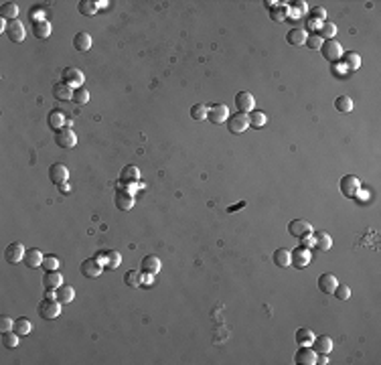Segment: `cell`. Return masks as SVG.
Returning <instances> with one entry per match:
<instances>
[{"label": "cell", "instance_id": "obj_36", "mask_svg": "<svg viewBox=\"0 0 381 365\" xmlns=\"http://www.w3.org/2000/svg\"><path fill=\"white\" fill-rule=\"evenodd\" d=\"M207 114H209L207 103H195V106H191V118L193 120L203 122V120H207Z\"/></svg>", "mask_w": 381, "mask_h": 365}, {"label": "cell", "instance_id": "obj_28", "mask_svg": "<svg viewBox=\"0 0 381 365\" xmlns=\"http://www.w3.org/2000/svg\"><path fill=\"white\" fill-rule=\"evenodd\" d=\"M140 181V171H138V167H134V165H128V167H124L122 171H120V183H138Z\"/></svg>", "mask_w": 381, "mask_h": 365}, {"label": "cell", "instance_id": "obj_35", "mask_svg": "<svg viewBox=\"0 0 381 365\" xmlns=\"http://www.w3.org/2000/svg\"><path fill=\"white\" fill-rule=\"evenodd\" d=\"M77 11L83 17H93L97 13V3H93V0H79V3H77Z\"/></svg>", "mask_w": 381, "mask_h": 365}, {"label": "cell", "instance_id": "obj_13", "mask_svg": "<svg viewBox=\"0 0 381 365\" xmlns=\"http://www.w3.org/2000/svg\"><path fill=\"white\" fill-rule=\"evenodd\" d=\"M235 106H237V112L241 114H249L251 110H256V99L249 91H239L235 95Z\"/></svg>", "mask_w": 381, "mask_h": 365}, {"label": "cell", "instance_id": "obj_43", "mask_svg": "<svg viewBox=\"0 0 381 365\" xmlns=\"http://www.w3.org/2000/svg\"><path fill=\"white\" fill-rule=\"evenodd\" d=\"M73 103H77V106H85V103L89 101V91L85 87H77L73 89Z\"/></svg>", "mask_w": 381, "mask_h": 365}, {"label": "cell", "instance_id": "obj_1", "mask_svg": "<svg viewBox=\"0 0 381 365\" xmlns=\"http://www.w3.org/2000/svg\"><path fill=\"white\" fill-rule=\"evenodd\" d=\"M320 53H322V57H324L326 61L337 63V61H341V57H343L345 51H343V47H341V43H339L337 39H329V41L322 43Z\"/></svg>", "mask_w": 381, "mask_h": 365}, {"label": "cell", "instance_id": "obj_51", "mask_svg": "<svg viewBox=\"0 0 381 365\" xmlns=\"http://www.w3.org/2000/svg\"><path fill=\"white\" fill-rule=\"evenodd\" d=\"M308 246H312V235H308V237H302V239H300V248H308Z\"/></svg>", "mask_w": 381, "mask_h": 365}, {"label": "cell", "instance_id": "obj_5", "mask_svg": "<svg viewBox=\"0 0 381 365\" xmlns=\"http://www.w3.org/2000/svg\"><path fill=\"white\" fill-rule=\"evenodd\" d=\"M227 130H229V134H243L247 128H249V116L247 114H241V112H237V114H233V116H229L227 118Z\"/></svg>", "mask_w": 381, "mask_h": 365}, {"label": "cell", "instance_id": "obj_34", "mask_svg": "<svg viewBox=\"0 0 381 365\" xmlns=\"http://www.w3.org/2000/svg\"><path fill=\"white\" fill-rule=\"evenodd\" d=\"M335 108H337V112L349 114V112L355 108V103H353V99H351L349 95H339V97L335 99Z\"/></svg>", "mask_w": 381, "mask_h": 365}, {"label": "cell", "instance_id": "obj_12", "mask_svg": "<svg viewBox=\"0 0 381 365\" xmlns=\"http://www.w3.org/2000/svg\"><path fill=\"white\" fill-rule=\"evenodd\" d=\"M294 363L298 365H316V351L310 345H300L294 355Z\"/></svg>", "mask_w": 381, "mask_h": 365}, {"label": "cell", "instance_id": "obj_25", "mask_svg": "<svg viewBox=\"0 0 381 365\" xmlns=\"http://www.w3.org/2000/svg\"><path fill=\"white\" fill-rule=\"evenodd\" d=\"M312 349L316 353H326L329 355L333 351V339L331 337H326V335H320V337H314L312 341Z\"/></svg>", "mask_w": 381, "mask_h": 365}, {"label": "cell", "instance_id": "obj_50", "mask_svg": "<svg viewBox=\"0 0 381 365\" xmlns=\"http://www.w3.org/2000/svg\"><path fill=\"white\" fill-rule=\"evenodd\" d=\"M15 329V321L11 319V317H7V315H3L0 317V331H13Z\"/></svg>", "mask_w": 381, "mask_h": 365}, {"label": "cell", "instance_id": "obj_14", "mask_svg": "<svg viewBox=\"0 0 381 365\" xmlns=\"http://www.w3.org/2000/svg\"><path fill=\"white\" fill-rule=\"evenodd\" d=\"M308 264H310V252L306 248H298V250L290 252V266L304 270Z\"/></svg>", "mask_w": 381, "mask_h": 365}, {"label": "cell", "instance_id": "obj_23", "mask_svg": "<svg viewBox=\"0 0 381 365\" xmlns=\"http://www.w3.org/2000/svg\"><path fill=\"white\" fill-rule=\"evenodd\" d=\"M43 260H45V256L41 254V250L31 248V250H27L23 262H25L29 268H39V266H43Z\"/></svg>", "mask_w": 381, "mask_h": 365}, {"label": "cell", "instance_id": "obj_48", "mask_svg": "<svg viewBox=\"0 0 381 365\" xmlns=\"http://www.w3.org/2000/svg\"><path fill=\"white\" fill-rule=\"evenodd\" d=\"M324 19H326V11H324L322 7H314V9L310 11V21H312V23H318V21L324 23Z\"/></svg>", "mask_w": 381, "mask_h": 365}, {"label": "cell", "instance_id": "obj_52", "mask_svg": "<svg viewBox=\"0 0 381 365\" xmlns=\"http://www.w3.org/2000/svg\"><path fill=\"white\" fill-rule=\"evenodd\" d=\"M264 5H266V7L270 9V11H272V9H274V7H278L280 3H276V0H272V3H270V0H264Z\"/></svg>", "mask_w": 381, "mask_h": 365}, {"label": "cell", "instance_id": "obj_26", "mask_svg": "<svg viewBox=\"0 0 381 365\" xmlns=\"http://www.w3.org/2000/svg\"><path fill=\"white\" fill-rule=\"evenodd\" d=\"M51 31H53V27H51V23L45 21V19H37V21L33 23V35H35L37 39H47V37L51 35Z\"/></svg>", "mask_w": 381, "mask_h": 365}, {"label": "cell", "instance_id": "obj_49", "mask_svg": "<svg viewBox=\"0 0 381 365\" xmlns=\"http://www.w3.org/2000/svg\"><path fill=\"white\" fill-rule=\"evenodd\" d=\"M306 3H302V0H296V3H292L290 7H288V15L290 13H294V15H304L306 13Z\"/></svg>", "mask_w": 381, "mask_h": 365}, {"label": "cell", "instance_id": "obj_30", "mask_svg": "<svg viewBox=\"0 0 381 365\" xmlns=\"http://www.w3.org/2000/svg\"><path fill=\"white\" fill-rule=\"evenodd\" d=\"M306 35H308V33H306L304 29H292V31L286 33V41H288L290 45H294V47H300V45H304Z\"/></svg>", "mask_w": 381, "mask_h": 365}, {"label": "cell", "instance_id": "obj_3", "mask_svg": "<svg viewBox=\"0 0 381 365\" xmlns=\"http://www.w3.org/2000/svg\"><path fill=\"white\" fill-rule=\"evenodd\" d=\"M55 144L59 148H63V150H71V148L77 146V134L69 126H65V128L55 132Z\"/></svg>", "mask_w": 381, "mask_h": 365}, {"label": "cell", "instance_id": "obj_4", "mask_svg": "<svg viewBox=\"0 0 381 365\" xmlns=\"http://www.w3.org/2000/svg\"><path fill=\"white\" fill-rule=\"evenodd\" d=\"M61 81L67 83L71 89H77V87H83L85 75H83V71L77 69V67H65L63 73H61Z\"/></svg>", "mask_w": 381, "mask_h": 365}, {"label": "cell", "instance_id": "obj_46", "mask_svg": "<svg viewBox=\"0 0 381 365\" xmlns=\"http://www.w3.org/2000/svg\"><path fill=\"white\" fill-rule=\"evenodd\" d=\"M140 274L136 272V270H130V272H126V276H124V282L128 284V286H132V288H136V286H140Z\"/></svg>", "mask_w": 381, "mask_h": 365}, {"label": "cell", "instance_id": "obj_6", "mask_svg": "<svg viewBox=\"0 0 381 365\" xmlns=\"http://www.w3.org/2000/svg\"><path fill=\"white\" fill-rule=\"evenodd\" d=\"M227 118H229V110L225 103H211L209 106L207 120L211 124H223V122H227Z\"/></svg>", "mask_w": 381, "mask_h": 365}, {"label": "cell", "instance_id": "obj_47", "mask_svg": "<svg viewBox=\"0 0 381 365\" xmlns=\"http://www.w3.org/2000/svg\"><path fill=\"white\" fill-rule=\"evenodd\" d=\"M339 300H349L351 298V288L347 286V284H337V288H335V292H333Z\"/></svg>", "mask_w": 381, "mask_h": 365}, {"label": "cell", "instance_id": "obj_45", "mask_svg": "<svg viewBox=\"0 0 381 365\" xmlns=\"http://www.w3.org/2000/svg\"><path fill=\"white\" fill-rule=\"evenodd\" d=\"M59 266H61V262L55 258V256H45V260H43V268H45V272H51V270H59Z\"/></svg>", "mask_w": 381, "mask_h": 365}, {"label": "cell", "instance_id": "obj_11", "mask_svg": "<svg viewBox=\"0 0 381 365\" xmlns=\"http://www.w3.org/2000/svg\"><path fill=\"white\" fill-rule=\"evenodd\" d=\"M49 179H51L53 185H63V183H67V179H69L67 167H65L63 163L51 165V167H49Z\"/></svg>", "mask_w": 381, "mask_h": 365}, {"label": "cell", "instance_id": "obj_19", "mask_svg": "<svg viewBox=\"0 0 381 365\" xmlns=\"http://www.w3.org/2000/svg\"><path fill=\"white\" fill-rule=\"evenodd\" d=\"M47 124H49V128L51 130H61V128H65V124H67V116L61 112V110H51L49 112V116H47Z\"/></svg>", "mask_w": 381, "mask_h": 365}, {"label": "cell", "instance_id": "obj_9", "mask_svg": "<svg viewBox=\"0 0 381 365\" xmlns=\"http://www.w3.org/2000/svg\"><path fill=\"white\" fill-rule=\"evenodd\" d=\"M288 233L298 237V239H302V237L312 235V225L308 221H304V219H292L288 223Z\"/></svg>", "mask_w": 381, "mask_h": 365}, {"label": "cell", "instance_id": "obj_40", "mask_svg": "<svg viewBox=\"0 0 381 365\" xmlns=\"http://www.w3.org/2000/svg\"><path fill=\"white\" fill-rule=\"evenodd\" d=\"M270 17H272V21H276V23H284L288 19V7H284V5L274 7L270 11Z\"/></svg>", "mask_w": 381, "mask_h": 365}, {"label": "cell", "instance_id": "obj_53", "mask_svg": "<svg viewBox=\"0 0 381 365\" xmlns=\"http://www.w3.org/2000/svg\"><path fill=\"white\" fill-rule=\"evenodd\" d=\"M243 205H245V201H241L239 205H233V207H229V209H227V211L231 213V211H235V209H239V207H243Z\"/></svg>", "mask_w": 381, "mask_h": 365}, {"label": "cell", "instance_id": "obj_7", "mask_svg": "<svg viewBox=\"0 0 381 365\" xmlns=\"http://www.w3.org/2000/svg\"><path fill=\"white\" fill-rule=\"evenodd\" d=\"M359 191H361V181H359L355 175H345V177L341 179V193H343L345 197L353 199V197L359 195Z\"/></svg>", "mask_w": 381, "mask_h": 365}, {"label": "cell", "instance_id": "obj_41", "mask_svg": "<svg viewBox=\"0 0 381 365\" xmlns=\"http://www.w3.org/2000/svg\"><path fill=\"white\" fill-rule=\"evenodd\" d=\"M322 43H324V39H322L318 33H310V35H306V41H304V45H306L308 49H312V51H320Z\"/></svg>", "mask_w": 381, "mask_h": 365}, {"label": "cell", "instance_id": "obj_42", "mask_svg": "<svg viewBox=\"0 0 381 365\" xmlns=\"http://www.w3.org/2000/svg\"><path fill=\"white\" fill-rule=\"evenodd\" d=\"M19 333H15V331H5L3 333V345L7 347V349H15V347H19Z\"/></svg>", "mask_w": 381, "mask_h": 365}, {"label": "cell", "instance_id": "obj_24", "mask_svg": "<svg viewBox=\"0 0 381 365\" xmlns=\"http://www.w3.org/2000/svg\"><path fill=\"white\" fill-rule=\"evenodd\" d=\"M93 41H91V35L89 33H77L73 37V47L79 51V53H87V51L91 49Z\"/></svg>", "mask_w": 381, "mask_h": 365}, {"label": "cell", "instance_id": "obj_44", "mask_svg": "<svg viewBox=\"0 0 381 365\" xmlns=\"http://www.w3.org/2000/svg\"><path fill=\"white\" fill-rule=\"evenodd\" d=\"M247 116H249V126L253 128H262L266 124V114L262 110H251Z\"/></svg>", "mask_w": 381, "mask_h": 365}, {"label": "cell", "instance_id": "obj_22", "mask_svg": "<svg viewBox=\"0 0 381 365\" xmlns=\"http://www.w3.org/2000/svg\"><path fill=\"white\" fill-rule=\"evenodd\" d=\"M53 97L57 101H71L73 99V89L67 85V83H55L53 85Z\"/></svg>", "mask_w": 381, "mask_h": 365}, {"label": "cell", "instance_id": "obj_27", "mask_svg": "<svg viewBox=\"0 0 381 365\" xmlns=\"http://www.w3.org/2000/svg\"><path fill=\"white\" fill-rule=\"evenodd\" d=\"M55 298H57L61 304H69V302H73V298H75V288L69 286V284H61V286L55 290Z\"/></svg>", "mask_w": 381, "mask_h": 365}, {"label": "cell", "instance_id": "obj_31", "mask_svg": "<svg viewBox=\"0 0 381 365\" xmlns=\"http://www.w3.org/2000/svg\"><path fill=\"white\" fill-rule=\"evenodd\" d=\"M272 260H274V264L280 266V268H288L290 266V252L284 250V248H278L274 254H272Z\"/></svg>", "mask_w": 381, "mask_h": 365}, {"label": "cell", "instance_id": "obj_54", "mask_svg": "<svg viewBox=\"0 0 381 365\" xmlns=\"http://www.w3.org/2000/svg\"><path fill=\"white\" fill-rule=\"evenodd\" d=\"M45 296H47V298H55V290H47Z\"/></svg>", "mask_w": 381, "mask_h": 365}, {"label": "cell", "instance_id": "obj_37", "mask_svg": "<svg viewBox=\"0 0 381 365\" xmlns=\"http://www.w3.org/2000/svg\"><path fill=\"white\" fill-rule=\"evenodd\" d=\"M120 264H122V256H120V252H116V250L105 252V264H103V266H107L110 270H116Z\"/></svg>", "mask_w": 381, "mask_h": 365}, {"label": "cell", "instance_id": "obj_39", "mask_svg": "<svg viewBox=\"0 0 381 365\" xmlns=\"http://www.w3.org/2000/svg\"><path fill=\"white\" fill-rule=\"evenodd\" d=\"M312 341H314V333L310 329L302 327V329L296 331V343L298 345H312Z\"/></svg>", "mask_w": 381, "mask_h": 365}, {"label": "cell", "instance_id": "obj_21", "mask_svg": "<svg viewBox=\"0 0 381 365\" xmlns=\"http://www.w3.org/2000/svg\"><path fill=\"white\" fill-rule=\"evenodd\" d=\"M61 284H63L61 272H57V270L45 272V276H43V286H45V290H57Z\"/></svg>", "mask_w": 381, "mask_h": 365}, {"label": "cell", "instance_id": "obj_2", "mask_svg": "<svg viewBox=\"0 0 381 365\" xmlns=\"http://www.w3.org/2000/svg\"><path fill=\"white\" fill-rule=\"evenodd\" d=\"M61 302L57 300V298H43L41 302H39V315L43 317V319H57L59 315H61Z\"/></svg>", "mask_w": 381, "mask_h": 365}, {"label": "cell", "instance_id": "obj_32", "mask_svg": "<svg viewBox=\"0 0 381 365\" xmlns=\"http://www.w3.org/2000/svg\"><path fill=\"white\" fill-rule=\"evenodd\" d=\"M343 63H345V67L349 69V71H357L359 67H361V57H359V53H355V51H349V53H343Z\"/></svg>", "mask_w": 381, "mask_h": 365}, {"label": "cell", "instance_id": "obj_29", "mask_svg": "<svg viewBox=\"0 0 381 365\" xmlns=\"http://www.w3.org/2000/svg\"><path fill=\"white\" fill-rule=\"evenodd\" d=\"M19 17V7L15 3H3V7H0V19H5V21H17Z\"/></svg>", "mask_w": 381, "mask_h": 365}, {"label": "cell", "instance_id": "obj_38", "mask_svg": "<svg viewBox=\"0 0 381 365\" xmlns=\"http://www.w3.org/2000/svg\"><path fill=\"white\" fill-rule=\"evenodd\" d=\"M13 331L19 333V335H29V333L33 331V323H31L27 317H21V319L15 321V329H13Z\"/></svg>", "mask_w": 381, "mask_h": 365}, {"label": "cell", "instance_id": "obj_16", "mask_svg": "<svg viewBox=\"0 0 381 365\" xmlns=\"http://www.w3.org/2000/svg\"><path fill=\"white\" fill-rule=\"evenodd\" d=\"M114 201H116V207L120 211H130L134 207V195L130 191H126V189H118Z\"/></svg>", "mask_w": 381, "mask_h": 365}, {"label": "cell", "instance_id": "obj_10", "mask_svg": "<svg viewBox=\"0 0 381 365\" xmlns=\"http://www.w3.org/2000/svg\"><path fill=\"white\" fill-rule=\"evenodd\" d=\"M25 254H27V250H25V246H23L21 241H13V244L5 250V258H7L9 264H19V262H23Z\"/></svg>", "mask_w": 381, "mask_h": 365}, {"label": "cell", "instance_id": "obj_15", "mask_svg": "<svg viewBox=\"0 0 381 365\" xmlns=\"http://www.w3.org/2000/svg\"><path fill=\"white\" fill-rule=\"evenodd\" d=\"M160 268H162V262H160V258H158V256H144V258H142V262H140V270H142V274H150V276H154V274L160 272Z\"/></svg>", "mask_w": 381, "mask_h": 365}, {"label": "cell", "instance_id": "obj_33", "mask_svg": "<svg viewBox=\"0 0 381 365\" xmlns=\"http://www.w3.org/2000/svg\"><path fill=\"white\" fill-rule=\"evenodd\" d=\"M316 33H318V35H320L324 41H329V39L337 37V25H335V23H331V21H324Z\"/></svg>", "mask_w": 381, "mask_h": 365}, {"label": "cell", "instance_id": "obj_8", "mask_svg": "<svg viewBox=\"0 0 381 365\" xmlns=\"http://www.w3.org/2000/svg\"><path fill=\"white\" fill-rule=\"evenodd\" d=\"M79 270H81V274L85 278H97L103 272V264L99 262L97 258H87V260H83V262H81Z\"/></svg>", "mask_w": 381, "mask_h": 365}, {"label": "cell", "instance_id": "obj_18", "mask_svg": "<svg viewBox=\"0 0 381 365\" xmlns=\"http://www.w3.org/2000/svg\"><path fill=\"white\" fill-rule=\"evenodd\" d=\"M337 284H339V278L335 274H320V278H318V290L322 294H329L331 296L335 292Z\"/></svg>", "mask_w": 381, "mask_h": 365}, {"label": "cell", "instance_id": "obj_17", "mask_svg": "<svg viewBox=\"0 0 381 365\" xmlns=\"http://www.w3.org/2000/svg\"><path fill=\"white\" fill-rule=\"evenodd\" d=\"M5 35H7L13 43H21V41H25L27 31H25V25H23L21 21H11V23H9V29H7Z\"/></svg>", "mask_w": 381, "mask_h": 365}, {"label": "cell", "instance_id": "obj_55", "mask_svg": "<svg viewBox=\"0 0 381 365\" xmlns=\"http://www.w3.org/2000/svg\"><path fill=\"white\" fill-rule=\"evenodd\" d=\"M57 187H59V191H63V193H67V191H69V187H67L65 183H63V185H57Z\"/></svg>", "mask_w": 381, "mask_h": 365}, {"label": "cell", "instance_id": "obj_20", "mask_svg": "<svg viewBox=\"0 0 381 365\" xmlns=\"http://www.w3.org/2000/svg\"><path fill=\"white\" fill-rule=\"evenodd\" d=\"M312 246L322 252H329L333 248V237L326 231H312Z\"/></svg>", "mask_w": 381, "mask_h": 365}]
</instances>
